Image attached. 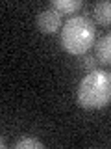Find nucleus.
Listing matches in <instances>:
<instances>
[{"label":"nucleus","mask_w":111,"mask_h":149,"mask_svg":"<svg viewBox=\"0 0 111 149\" xmlns=\"http://www.w3.org/2000/svg\"><path fill=\"white\" fill-rule=\"evenodd\" d=\"M111 102V73L92 69L78 86V104L87 110H98Z\"/></svg>","instance_id":"obj_1"},{"label":"nucleus","mask_w":111,"mask_h":149,"mask_svg":"<svg viewBox=\"0 0 111 149\" xmlns=\"http://www.w3.org/2000/svg\"><path fill=\"white\" fill-rule=\"evenodd\" d=\"M61 45L69 54H85L95 45V24L83 15L67 19L61 30Z\"/></svg>","instance_id":"obj_2"},{"label":"nucleus","mask_w":111,"mask_h":149,"mask_svg":"<svg viewBox=\"0 0 111 149\" xmlns=\"http://www.w3.org/2000/svg\"><path fill=\"white\" fill-rule=\"evenodd\" d=\"M61 26V13L54 8H46L37 15V28L43 34H54Z\"/></svg>","instance_id":"obj_3"},{"label":"nucleus","mask_w":111,"mask_h":149,"mask_svg":"<svg viewBox=\"0 0 111 149\" xmlns=\"http://www.w3.org/2000/svg\"><path fill=\"white\" fill-rule=\"evenodd\" d=\"M95 47H96V60L104 65H111V32L102 36Z\"/></svg>","instance_id":"obj_4"},{"label":"nucleus","mask_w":111,"mask_h":149,"mask_svg":"<svg viewBox=\"0 0 111 149\" xmlns=\"http://www.w3.org/2000/svg\"><path fill=\"white\" fill-rule=\"evenodd\" d=\"M95 19L102 26H111V0H102L95 4Z\"/></svg>","instance_id":"obj_5"},{"label":"nucleus","mask_w":111,"mask_h":149,"mask_svg":"<svg viewBox=\"0 0 111 149\" xmlns=\"http://www.w3.org/2000/svg\"><path fill=\"white\" fill-rule=\"evenodd\" d=\"M50 8L58 9V11L63 15V13H74V11H78V9L82 8V2H80V0H54Z\"/></svg>","instance_id":"obj_6"},{"label":"nucleus","mask_w":111,"mask_h":149,"mask_svg":"<svg viewBox=\"0 0 111 149\" xmlns=\"http://www.w3.org/2000/svg\"><path fill=\"white\" fill-rule=\"evenodd\" d=\"M15 147L17 149H28V147H39V149H43L45 143L39 142L37 138H21V140H17V142H15Z\"/></svg>","instance_id":"obj_7"},{"label":"nucleus","mask_w":111,"mask_h":149,"mask_svg":"<svg viewBox=\"0 0 111 149\" xmlns=\"http://www.w3.org/2000/svg\"><path fill=\"white\" fill-rule=\"evenodd\" d=\"M82 65L87 71H92V69H96V58L95 56H85V58L82 60Z\"/></svg>","instance_id":"obj_8"}]
</instances>
